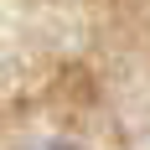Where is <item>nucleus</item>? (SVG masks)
<instances>
[{
  "instance_id": "nucleus-1",
  "label": "nucleus",
  "mask_w": 150,
  "mask_h": 150,
  "mask_svg": "<svg viewBox=\"0 0 150 150\" xmlns=\"http://www.w3.org/2000/svg\"><path fill=\"white\" fill-rule=\"evenodd\" d=\"M31 150H78V145H67V140H42V145H31Z\"/></svg>"
}]
</instances>
